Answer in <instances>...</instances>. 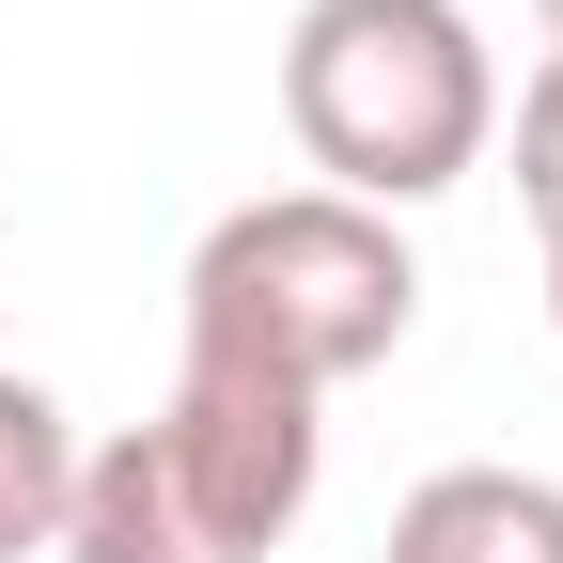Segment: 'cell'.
<instances>
[{
  "label": "cell",
  "instance_id": "obj_7",
  "mask_svg": "<svg viewBox=\"0 0 563 563\" xmlns=\"http://www.w3.org/2000/svg\"><path fill=\"white\" fill-rule=\"evenodd\" d=\"M548 329H563V235H548Z\"/></svg>",
  "mask_w": 563,
  "mask_h": 563
},
{
  "label": "cell",
  "instance_id": "obj_6",
  "mask_svg": "<svg viewBox=\"0 0 563 563\" xmlns=\"http://www.w3.org/2000/svg\"><path fill=\"white\" fill-rule=\"evenodd\" d=\"M517 203H532V235H563V63H532V95H517Z\"/></svg>",
  "mask_w": 563,
  "mask_h": 563
},
{
  "label": "cell",
  "instance_id": "obj_5",
  "mask_svg": "<svg viewBox=\"0 0 563 563\" xmlns=\"http://www.w3.org/2000/svg\"><path fill=\"white\" fill-rule=\"evenodd\" d=\"M63 501H79V422H63L47 376L0 361V563H47L63 548Z\"/></svg>",
  "mask_w": 563,
  "mask_h": 563
},
{
  "label": "cell",
  "instance_id": "obj_3",
  "mask_svg": "<svg viewBox=\"0 0 563 563\" xmlns=\"http://www.w3.org/2000/svg\"><path fill=\"white\" fill-rule=\"evenodd\" d=\"M313 454H329V422L298 391L173 361L157 422L79 439V501H63L47 563H266L313 517Z\"/></svg>",
  "mask_w": 563,
  "mask_h": 563
},
{
  "label": "cell",
  "instance_id": "obj_4",
  "mask_svg": "<svg viewBox=\"0 0 563 563\" xmlns=\"http://www.w3.org/2000/svg\"><path fill=\"white\" fill-rule=\"evenodd\" d=\"M391 563H563L548 470H422L391 501Z\"/></svg>",
  "mask_w": 563,
  "mask_h": 563
},
{
  "label": "cell",
  "instance_id": "obj_2",
  "mask_svg": "<svg viewBox=\"0 0 563 563\" xmlns=\"http://www.w3.org/2000/svg\"><path fill=\"white\" fill-rule=\"evenodd\" d=\"M282 125H298L313 188L407 220V203L485 173V141H501V47H485L470 0H298V32H282Z\"/></svg>",
  "mask_w": 563,
  "mask_h": 563
},
{
  "label": "cell",
  "instance_id": "obj_8",
  "mask_svg": "<svg viewBox=\"0 0 563 563\" xmlns=\"http://www.w3.org/2000/svg\"><path fill=\"white\" fill-rule=\"evenodd\" d=\"M532 16H548V63H563V0H532Z\"/></svg>",
  "mask_w": 563,
  "mask_h": 563
},
{
  "label": "cell",
  "instance_id": "obj_1",
  "mask_svg": "<svg viewBox=\"0 0 563 563\" xmlns=\"http://www.w3.org/2000/svg\"><path fill=\"white\" fill-rule=\"evenodd\" d=\"M173 298H188V361L329 407L344 376H376L422 329V251H407V220H376L344 188H251L203 220Z\"/></svg>",
  "mask_w": 563,
  "mask_h": 563
}]
</instances>
